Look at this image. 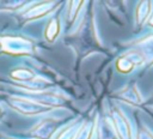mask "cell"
Wrapping results in <instances>:
<instances>
[]
</instances>
